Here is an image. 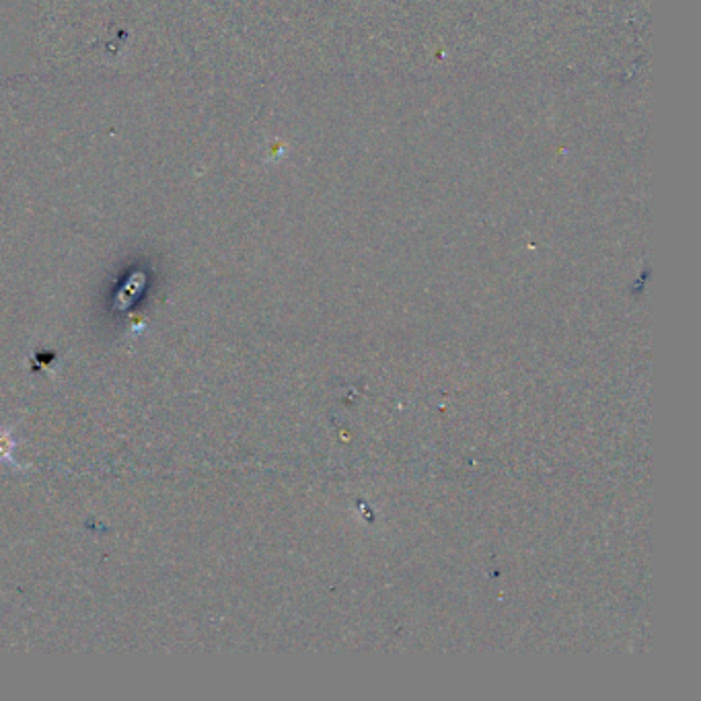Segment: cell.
I'll return each mask as SVG.
<instances>
[{"label": "cell", "mask_w": 701, "mask_h": 701, "mask_svg": "<svg viewBox=\"0 0 701 701\" xmlns=\"http://www.w3.org/2000/svg\"><path fill=\"white\" fill-rule=\"evenodd\" d=\"M13 449H15V440L11 438V434L5 428H0V465H5V463L15 465Z\"/></svg>", "instance_id": "obj_1"}]
</instances>
